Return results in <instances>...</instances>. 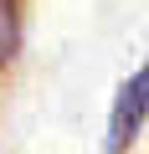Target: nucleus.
I'll use <instances>...</instances> for the list:
<instances>
[{
  "mask_svg": "<svg viewBox=\"0 0 149 154\" xmlns=\"http://www.w3.org/2000/svg\"><path fill=\"white\" fill-rule=\"evenodd\" d=\"M144 118H149V67H139L134 77H123V88L113 98V113H108V144H103V154H123L134 144V134L144 128Z\"/></svg>",
  "mask_w": 149,
  "mask_h": 154,
  "instance_id": "obj_1",
  "label": "nucleus"
},
{
  "mask_svg": "<svg viewBox=\"0 0 149 154\" xmlns=\"http://www.w3.org/2000/svg\"><path fill=\"white\" fill-rule=\"evenodd\" d=\"M21 51V0H0V67Z\"/></svg>",
  "mask_w": 149,
  "mask_h": 154,
  "instance_id": "obj_2",
  "label": "nucleus"
}]
</instances>
